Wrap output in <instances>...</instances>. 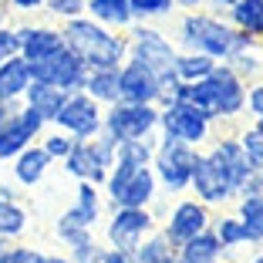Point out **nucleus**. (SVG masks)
<instances>
[{"mask_svg": "<svg viewBox=\"0 0 263 263\" xmlns=\"http://www.w3.org/2000/svg\"><path fill=\"white\" fill-rule=\"evenodd\" d=\"M176 44L182 47V51L209 54L213 61H230L233 54L256 47V37L236 31L226 17L199 7V10H182L179 27H176Z\"/></svg>", "mask_w": 263, "mask_h": 263, "instance_id": "nucleus-1", "label": "nucleus"}, {"mask_svg": "<svg viewBox=\"0 0 263 263\" xmlns=\"http://www.w3.org/2000/svg\"><path fill=\"white\" fill-rule=\"evenodd\" d=\"M179 101H189L202 115H209L213 122H236L240 115H247V81L226 61H219L213 68V74L193 81V85H179L176 91Z\"/></svg>", "mask_w": 263, "mask_h": 263, "instance_id": "nucleus-2", "label": "nucleus"}, {"mask_svg": "<svg viewBox=\"0 0 263 263\" xmlns=\"http://www.w3.org/2000/svg\"><path fill=\"white\" fill-rule=\"evenodd\" d=\"M61 34H64V44H68L71 51L88 64V71H91V68H118V64L128 58L125 31H111V27L98 24L95 17H88V14L64 21Z\"/></svg>", "mask_w": 263, "mask_h": 263, "instance_id": "nucleus-3", "label": "nucleus"}, {"mask_svg": "<svg viewBox=\"0 0 263 263\" xmlns=\"http://www.w3.org/2000/svg\"><path fill=\"white\" fill-rule=\"evenodd\" d=\"M101 193H105V206H152L159 199V179H155L152 165L142 162H125L115 159V165L108 169L105 182H101Z\"/></svg>", "mask_w": 263, "mask_h": 263, "instance_id": "nucleus-4", "label": "nucleus"}, {"mask_svg": "<svg viewBox=\"0 0 263 263\" xmlns=\"http://www.w3.org/2000/svg\"><path fill=\"white\" fill-rule=\"evenodd\" d=\"M115 148H118V142L111 139V135H105V132H98L95 139H78L74 148L61 159V165L78 182H95V186H101L105 176H108V169L115 165Z\"/></svg>", "mask_w": 263, "mask_h": 263, "instance_id": "nucleus-5", "label": "nucleus"}, {"mask_svg": "<svg viewBox=\"0 0 263 263\" xmlns=\"http://www.w3.org/2000/svg\"><path fill=\"white\" fill-rule=\"evenodd\" d=\"M105 216V193L95 182H78L74 189V202L64 209L54 223V236L68 247V243L81 240L85 233H95V226Z\"/></svg>", "mask_w": 263, "mask_h": 263, "instance_id": "nucleus-6", "label": "nucleus"}, {"mask_svg": "<svg viewBox=\"0 0 263 263\" xmlns=\"http://www.w3.org/2000/svg\"><path fill=\"white\" fill-rule=\"evenodd\" d=\"M125 41H128V58L132 61L145 64L155 78L172 71V61L179 54V44L176 37H169L165 31H159L155 24H145V21H135L125 31Z\"/></svg>", "mask_w": 263, "mask_h": 263, "instance_id": "nucleus-7", "label": "nucleus"}, {"mask_svg": "<svg viewBox=\"0 0 263 263\" xmlns=\"http://www.w3.org/2000/svg\"><path fill=\"white\" fill-rule=\"evenodd\" d=\"M213 128H216V122L209 115H202L189 101L176 98V101L159 108V135L162 139H176V142H186L193 148H202L213 139Z\"/></svg>", "mask_w": 263, "mask_h": 263, "instance_id": "nucleus-8", "label": "nucleus"}, {"mask_svg": "<svg viewBox=\"0 0 263 263\" xmlns=\"http://www.w3.org/2000/svg\"><path fill=\"white\" fill-rule=\"evenodd\" d=\"M199 148L186 145V142L176 139H162L159 135V145L152 155V172L159 179V193L169 196H182L189 189V176H193V162Z\"/></svg>", "mask_w": 263, "mask_h": 263, "instance_id": "nucleus-9", "label": "nucleus"}, {"mask_svg": "<svg viewBox=\"0 0 263 263\" xmlns=\"http://www.w3.org/2000/svg\"><path fill=\"white\" fill-rule=\"evenodd\" d=\"M101 132L115 142L128 139H148L159 135V105H135V101H115L105 108Z\"/></svg>", "mask_w": 263, "mask_h": 263, "instance_id": "nucleus-10", "label": "nucleus"}, {"mask_svg": "<svg viewBox=\"0 0 263 263\" xmlns=\"http://www.w3.org/2000/svg\"><path fill=\"white\" fill-rule=\"evenodd\" d=\"M152 230H159V216L152 213V206H115L105 219V247L132 253Z\"/></svg>", "mask_w": 263, "mask_h": 263, "instance_id": "nucleus-11", "label": "nucleus"}, {"mask_svg": "<svg viewBox=\"0 0 263 263\" xmlns=\"http://www.w3.org/2000/svg\"><path fill=\"white\" fill-rule=\"evenodd\" d=\"M189 193H193L199 202H206L209 209L226 206V202L236 199V193H233L226 172L219 169V162L206 152V148H199V152H196L193 176H189Z\"/></svg>", "mask_w": 263, "mask_h": 263, "instance_id": "nucleus-12", "label": "nucleus"}, {"mask_svg": "<svg viewBox=\"0 0 263 263\" xmlns=\"http://www.w3.org/2000/svg\"><path fill=\"white\" fill-rule=\"evenodd\" d=\"M47 125L51 122L44 115H37L31 105L21 101V108L14 115H7V122L0 125V165H7L17 152H24L31 142H37L47 132Z\"/></svg>", "mask_w": 263, "mask_h": 263, "instance_id": "nucleus-13", "label": "nucleus"}, {"mask_svg": "<svg viewBox=\"0 0 263 263\" xmlns=\"http://www.w3.org/2000/svg\"><path fill=\"white\" fill-rule=\"evenodd\" d=\"M209 223H213V209H209L206 202H199L196 196H189V199L172 202L165 219H159V230L165 233V240H169L172 247H182L186 240H193L196 233L209 230Z\"/></svg>", "mask_w": 263, "mask_h": 263, "instance_id": "nucleus-14", "label": "nucleus"}, {"mask_svg": "<svg viewBox=\"0 0 263 263\" xmlns=\"http://www.w3.org/2000/svg\"><path fill=\"white\" fill-rule=\"evenodd\" d=\"M101 118H105V108H101L95 98H88L85 91H71L64 98L61 111L51 118V125L74 139H95L101 132Z\"/></svg>", "mask_w": 263, "mask_h": 263, "instance_id": "nucleus-15", "label": "nucleus"}, {"mask_svg": "<svg viewBox=\"0 0 263 263\" xmlns=\"http://www.w3.org/2000/svg\"><path fill=\"white\" fill-rule=\"evenodd\" d=\"M27 64H31V61H27ZM85 74H88V64L81 61V58H78L68 44H64L54 58L31 64V78H34V81H44V85L64 88V91H81Z\"/></svg>", "mask_w": 263, "mask_h": 263, "instance_id": "nucleus-16", "label": "nucleus"}, {"mask_svg": "<svg viewBox=\"0 0 263 263\" xmlns=\"http://www.w3.org/2000/svg\"><path fill=\"white\" fill-rule=\"evenodd\" d=\"M206 152L219 162V169H223V172H226V179H230L233 193L240 196V189L247 186V179L253 176V169H256V165L250 162V155L243 152L240 139H236V135H216V139L209 142Z\"/></svg>", "mask_w": 263, "mask_h": 263, "instance_id": "nucleus-17", "label": "nucleus"}, {"mask_svg": "<svg viewBox=\"0 0 263 263\" xmlns=\"http://www.w3.org/2000/svg\"><path fill=\"white\" fill-rule=\"evenodd\" d=\"M118 98L135 101V105H155L159 101V78L145 64L125 58L118 64Z\"/></svg>", "mask_w": 263, "mask_h": 263, "instance_id": "nucleus-18", "label": "nucleus"}, {"mask_svg": "<svg viewBox=\"0 0 263 263\" xmlns=\"http://www.w3.org/2000/svg\"><path fill=\"white\" fill-rule=\"evenodd\" d=\"M17 34H21V58L31 61V64L54 58L64 47L61 27H51V24H21Z\"/></svg>", "mask_w": 263, "mask_h": 263, "instance_id": "nucleus-19", "label": "nucleus"}, {"mask_svg": "<svg viewBox=\"0 0 263 263\" xmlns=\"http://www.w3.org/2000/svg\"><path fill=\"white\" fill-rule=\"evenodd\" d=\"M51 165H54V159L41 148V142H31L24 152H17L14 159H10V176H14L17 186L34 189V186H41V182L47 179Z\"/></svg>", "mask_w": 263, "mask_h": 263, "instance_id": "nucleus-20", "label": "nucleus"}, {"mask_svg": "<svg viewBox=\"0 0 263 263\" xmlns=\"http://www.w3.org/2000/svg\"><path fill=\"white\" fill-rule=\"evenodd\" d=\"M226 256H230V250H223L216 233L202 230V233H196L193 240H186L182 247H176V260L172 263H223Z\"/></svg>", "mask_w": 263, "mask_h": 263, "instance_id": "nucleus-21", "label": "nucleus"}, {"mask_svg": "<svg viewBox=\"0 0 263 263\" xmlns=\"http://www.w3.org/2000/svg\"><path fill=\"white\" fill-rule=\"evenodd\" d=\"M31 64L24 61L21 54L0 61V101H21L27 85H31Z\"/></svg>", "mask_w": 263, "mask_h": 263, "instance_id": "nucleus-22", "label": "nucleus"}, {"mask_svg": "<svg viewBox=\"0 0 263 263\" xmlns=\"http://www.w3.org/2000/svg\"><path fill=\"white\" fill-rule=\"evenodd\" d=\"M85 14L95 17L98 24H105V27H111V31H128L132 24H135V14H132L128 0H88Z\"/></svg>", "mask_w": 263, "mask_h": 263, "instance_id": "nucleus-23", "label": "nucleus"}, {"mask_svg": "<svg viewBox=\"0 0 263 263\" xmlns=\"http://www.w3.org/2000/svg\"><path fill=\"white\" fill-rule=\"evenodd\" d=\"M81 91H85L88 98H95L101 108H108V105L122 101V98H118V68H91L85 74Z\"/></svg>", "mask_w": 263, "mask_h": 263, "instance_id": "nucleus-24", "label": "nucleus"}, {"mask_svg": "<svg viewBox=\"0 0 263 263\" xmlns=\"http://www.w3.org/2000/svg\"><path fill=\"white\" fill-rule=\"evenodd\" d=\"M71 91H64V88H54V85H44V81H31L27 85V91H24V105H31L37 115H44L47 122L61 111V105H64V98H68Z\"/></svg>", "mask_w": 263, "mask_h": 263, "instance_id": "nucleus-25", "label": "nucleus"}, {"mask_svg": "<svg viewBox=\"0 0 263 263\" xmlns=\"http://www.w3.org/2000/svg\"><path fill=\"white\" fill-rule=\"evenodd\" d=\"M226 21H230L236 31H243V34L260 41L263 37V0H236V4L226 10Z\"/></svg>", "mask_w": 263, "mask_h": 263, "instance_id": "nucleus-26", "label": "nucleus"}, {"mask_svg": "<svg viewBox=\"0 0 263 263\" xmlns=\"http://www.w3.org/2000/svg\"><path fill=\"white\" fill-rule=\"evenodd\" d=\"M236 216L247 230V247H263V196H236Z\"/></svg>", "mask_w": 263, "mask_h": 263, "instance_id": "nucleus-27", "label": "nucleus"}, {"mask_svg": "<svg viewBox=\"0 0 263 263\" xmlns=\"http://www.w3.org/2000/svg\"><path fill=\"white\" fill-rule=\"evenodd\" d=\"M216 64L219 61H213L209 54H199V51H182V47H179L176 61H172V71H176V78L182 81V85H193V81H202V78L213 74Z\"/></svg>", "mask_w": 263, "mask_h": 263, "instance_id": "nucleus-28", "label": "nucleus"}, {"mask_svg": "<svg viewBox=\"0 0 263 263\" xmlns=\"http://www.w3.org/2000/svg\"><path fill=\"white\" fill-rule=\"evenodd\" d=\"M172 260H176V247L165 240L162 230H152L132 250V263H172Z\"/></svg>", "mask_w": 263, "mask_h": 263, "instance_id": "nucleus-29", "label": "nucleus"}, {"mask_svg": "<svg viewBox=\"0 0 263 263\" xmlns=\"http://www.w3.org/2000/svg\"><path fill=\"white\" fill-rule=\"evenodd\" d=\"M209 230L216 233V240L223 243V250H240L247 247V230H243L240 216L236 213H219V216H213V223H209Z\"/></svg>", "mask_w": 263, "mask_h": 263, "instance_id": "nucleus-30", "label": "nucleus"}, {"mask_svg": "<svg viewBox=\"0 0 263 263\" xmlns=\"http://www.w3.org/2000/svg\"><path fill=\"white\" fill-rule=\"evenodd\" d=\"M27 230V209L21 199H0V236L4 240H21Z\"/></svg>", "mask_w": 263, "mask_h": 263, "instance_id": "nucleus-31", "label": "nucleus"}, {"mask_svg": "<svg viewBox=\"0 0 263 263\" xmlns=\"http://www.w3.org/2000/svg\"><path fill=\"white\" fill-rule=\"evenodd\" d=\"M155 145H159V135H148V139H128V142H118V148H115V159H125V162H142V165H152Z\"/></svg>", "mask_w": 263, "mask_h": 263, "instance_id": "nucleus-32", "label": "nucleus"}, {"mask_svg": "<svg viewBox=\"0 0 263 263\" xmlns=\"http://www.w3.org/2000/svg\"><path fill=\"white\" fill-rule=\"evenodd\" d=\"M135 21H145V24H155V21H165V17L176 14V0H128Z\"/></svg>", "mask_w": 263, "mask_h": 263, "instance_id": "nucleus-33", "label": "nucleus"}, {"mask_svg": "<svg viewBox=\"0 0 263 263\" xmlns=\"http://www.w3.org/2000/svg\"><path fill=\"white\" fill-rule=\"evenodd\" d=\"M101 253H105V243L95 240V233H85L81 240L68 243V260L71 263H98Z\"/></svg>", "mask_w": 263, "mask_h": 263, "instance_id": "nucleus-34", "label": "nucleus"}, {"mask_svg": "<svg viewBox=\"0 0 263 263\" xmlns=\"http://www.w3.org/2000/svg\"><path fill=\"white\" fill-rule=\"evenodd\" d=\"M41 148H44L47 155H51V159H54V162H61L64 155L71 152V148H74V135H68V132H61V128H51V132H44V135H41Z\"/></svg>", "mask_w": 263, "mask_h": 263, "instance_id": "nucleus-35", "label": "nucleus"}, {"mask_svg": "<svg viewBox=\"0 0 263 263\" xmlns=\"http://www.w3.org/2000/svg\"><path fill=\"white\" fill-rule=\"evenodd\" d=\"M233 71L243 78V81H256V78L263 74V61H260V54H256V47H250V51H240V54H233L230 61Z\"/></svg>", "mask_w": 263, "mask_h": 263, "instance_id": "nucleus-36", "label": "nucleus"}, {"mask_svg": "<svg viewBox=\"0 0 263 263\" xmlns=\"http://www.w3.org/2000/svg\"><path fill=\"white\" fill-rule=\"evenodd\" d=\"M243 145V152L250 155V162L253 165H263V122H250L247 128L236 135Z\"/></svg>", "mask_w": 263, "mask_h": 263, "instance_id": "nucleus-37", "label": "nucleus"}, {"mask_svg": "<svg viewBox=\"0 0 263 263\" xmlns=\"http://www.w3.org/2000/svg\"><path fill=\"white\" fill-rule=\"evenodd\" d=\"M85 7H88V0H47V4H44V10L51 17H58L61 24L71 21V17H81Z\"/></svg>", "mask_w": 263, "mask_h": 263, "instance_id": "nucleus-38", "label": "nucleus"}, {"mask_svg": "<svg viewBox=\"0 0 263 263\" xmlns=\"http://www.w3.org/2000/svg\"><path fill=\"white\" fill-rule=\"evenodd\" d=\"M41 250H34V247H24V243H10L4 253H0V263H41Z\"/></svg>", "mask_w": 263, "mask_h": 263, "instance_id": "nucleus-39", "label": "nucleus"}, {"mask_svg": "<svg viewBox=\"0 0 263 263\" xmlns=\"http://www.w3.org/2000/svg\"><path fill=\"white\" fill-rule=\"evenodd\" d=\"M247 115L250 122H263V81H247Z\"/></svg>", "mask_w": 263, "mask_h": 263, "instance_id": "nucleus-40", "label": "nucleus"}, {"mask_svg": "<svg viewBox=\"0 0 263 263\" xmlns=\"http://www.w3.org/2000/svg\"><path fill=\"white\" fill-rule=\"evenodd\" d=\"M14 54H21V34L10 24H0V61H7Z\"/></svg>", "mask_w": 263, "mask_h": 263, "instance_id": "nucleus-41", "label": "nucleus"}, {"mask_svg": "<svg viewBox=\"0 0 263 263\" xmlns=\"http://www.w3.org/2000/svg\"><path fill=\"white\" fill-rule=\"evenodd\" d=\"M47 0H4V7L17 10V14H37V10H44Z\"/></svg>", "mask_w": 263, "mask_h": 263, "instance_id": "nucleus-42", "label": "nucleus"}, {"mask_svg": "<svg viewBox=\"0 0 263 263\" xmlns=\"http://www.w3.org/2000/svg\"><path fill=\"white\" fill-rule=\"evenodd\" d=\"M240 196H263V165L253 169V176L247 179V186L240 189Z\"/></svg>", "mask_w": 263, "mask_h": 263, "instance_id": "nucleus-43", "label": "nucleus"}, {"mask_svg": "<svg viewBox=\"0 0 263 263\" xmlns=\"http://www.w3.org/2000/svg\"><path fill=\"white\" fill-rule=\"evenodd\" d=\"M98 263H132V253H125V250H115V247H105V253H101Z\"/></svg>", "mask_w": 263, "mask_h": 263, "instance_id": "nucleus-44", "label": "nucleus"}, {"mask_svg": "<svg viewBox=\"0 0 263 263\" xmlns=\"http://www.w3.org/2000/svg\"><path fill=\"white\" fill-rule=\"evenodd\" d=\"M233 4H236V0H206L202 7H206V10H213V14H219V17H226V10H230Z\"/></svg>", "mask_w": 263, "mask_h": 263, "instance_id": "nucleus-45", "label": "nucleus"}, {"mask_svg": "<svg viewBox=\"0 0 263 263\" xmlns=\"http://www.w3.org/2000/svg\"><path fill=\"white\" fill-rule=\"evenodd\" d=\"M206 0H176V10H199Z\"/></svg>", "mask_w": 263, "mask_h": 263, "instance_id": "nucleus-46", "label": "nucleus"}, {"mask_svg": "<svg viewBox=\"0 0 263 263\" xmlns=\"http://www.w3.org/2000/svg\"><path fill=\"white\" fill-rule=\"evenodd\" d=\"M41 263H71V260H68V253H64V256L61 253H44V256H41Z\"/></svg>", "mask_w": 263, "mask_h": 263, "instance_id": "nucleus-47", "label": "nucleus"}, {"mask_svg": "<svg viewBox=\"0 0 263 263\" xmlns=\"http://www.w3.org/2000/svg\"><path fill=\"white\" fill-rule=\"evenodd\" d=\"M0 199H17V189H14V186H4V182H0Z\"/></svg>", "mask_w": 263, "mask_h": 263, "instance_id": "nucleus-48", "label": "nucleus"}, {"mask_svg": "<svg viewBox=\"0 0 263 263\" xmlns=\"http://www.w3.org/2000/svg\"><path fill=\"white\" fill-rule=\"evenodd\" d=\"M250 263H263V250H256V253L250 256Z\"/></svg>", "mask_w": 263, "mask_h": 263, "instance_id": "nucleus-49", "label": "nucleus"}, {"mask_svg": "<svg viewBox=\"0 0 263 263\" xmlns=\"http://www.w3.org/2000/svg\"><path fill=\"white\" fill-rule=\"evenodd\" d=\"M0 24H7V7L0 4Z\"/></svg>", "mask_w": 263, "mask_h": 263, "instance_id": "nucleus-50", "label": "nucleus"}, {"mask_svg": "<svg viewBox=\"0 0 263 263\" xmlns=\"http://www.w3.org/2000/svg\"><path fill=\"white\" fill-rule=\"evenodd\" d=\"M10 243H14V240H4V236H0V253H4V250H7Z\"/></svg>", "mask_w": 263, "mask_h": 263, "instance_id": "nucleus-51", "label": "nucleus"}, {"mask_svg": "<svg viewBox=\"0 0 263 263\" xmlns=\"http://www.w3.org/2000/svg\"><path fill=\"white\" fill-rule=\"evenodd\" d=\"M223 263H236V260H233V253H230V256H226V260H223Z\"/></svg>", "mask_w": 263, "mask_h": 263, "instance_id": "nucleus-52", "label": "nucleus"}, {"mask_svg": "<svg viewBox=\"0 0 263 263\" xmlns=\"http://www.w3.org/2000/svg\"><path fill=\"white\" fill-rule=\"evenodd\" d=\"M256 47H263V37H260V41H256Z\"/></svg>", "mask_w": 263, "mask_h": 263, "instance_id": "nucleus-53", "label": "nucleus"}, {"mask_svg": "<svg viewBox=\"0 0 263 263\" xmlns=\"http://www.w3.org/2000/svg\"><path fill=\"white\" fill-rule=\"evenodd\" d=\"M0 4H4V0H0Z\"/></svg>", "mask_w": 263, "mask_h": 263, "instance_id": "nucleus-54", "label": "nucleus"}]
</instances>
